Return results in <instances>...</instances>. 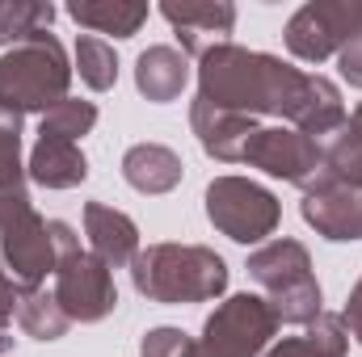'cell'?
<instances>
[{
    "instance_id": "6da1fadb",
    "label": "cell",
    "mask_w": 362,
    "mask_h": 357,
    "mask_svg": "<svg viewBox=\"0 0 362 357\" xmlns=\"http://www.w3.org/2000/svg\"><path fill=\"white\" fill-rule=\"evenodd\" d=\"M228 282V269L206 248H152L135 261V286L160 303L211 298Z\"/></svg>"
},
{
    "instance_id": "7a4b0ae2",
    "label": "cell",
    "mask_w": 362,
    "mask_h": 357,
    "mask_svg": "<svg viewBox=\"0 0 362 357\" xmlns=\"http://www.w3.org/2000/svg\"><path fill=\"white\" fill-rule=\"evenodd\" d=\"M68 85V63L55 38H47L42 30L34 38H25L13 55L0 59V105L4 109H38V105H59L55 97H64Z\"/></svg>"
},
{
    "instance_id": "3957f363",
    "label": "cell",
    "mask_w": 362,
    "mask_h": 357,
    "mask_svg": "<svg viewBox=\"0 0 362 357\" xmlns=\"http://www.w3.org/2000/svg\"><path fill=\"white\" fill-rule=\"evenodd\" d=\"M253 277L262 282V286H270L274 298H278V307H274V315H282V320H291V324H303V320H312L316 311H320V286L312 282V273H308V253L299 248V244H291V240H278L270 248H262L253 261Z\"/></svg>"
},
{
    "instance_id": "277c9868",
    "label": "cell",
    "mask_w": 362,
    "mask_h": 357,
    "mask_svg": "<svg viewBox=\"0 0 362 357\" xmlns=\"http://www.w3.org/2000/svg\"><path fill=\"white\" fill-rule=\"evenodd\" d=\"M51 240L64 248V265H59V307H64V315L68 320H101L118 303L105 261L85 257L64 223H51Z\"/></svg>"
},
{
    "instance_id": "5b68a950",
    "label": "cell",
    "mask_w": 362,
    "mask_h": 357,
    "mask_svg": "<svg viewBox=\"0 0 362 357\" xmlns=\"http://www.w3.org/2000/svg\"><path fill=\"white\" fill-rule=\"evenodd\" d=\"M274 320L278 315L262 298L240 294V298H232L223 311H215L206 320V345H202V353L206 357H257L262 345L270 341Z\"/></svg>"
},
{
    "instance_id": "8992f818",
    "label": "cell",
    "mask_w": 362,
    "mask_h": 357,
    "mask_svg": "<svg viewBox=\"0 0 362 357\" xmlns=\"http://www.w3.org/2000/svg\"><path fill=\"white\" fill-rule=\"evenodd\" d=\"M206 210L240 244L262 240L274 227V219H278V206H274L270 193L257 189V185H249V181H236V177H223L206 189Z\"/></svg>"
},
{
    "instance_id": "52a82bcc",
    "label": "cell",
    "mask_w": 362,
    "mask_h": 357,
    "mask_svg": "<svg viewBox=\"0 0 362 357\" xmlns=\"http://www.w3.org/2000/svg\"><path fill=\"white\" fill-rule=\"evenodd\" d=\"M240 160L262 164L274 177L308 181V169H316L320 152L303 135H295V131H253V139L245 143V156Z\"/></svg>"
},
{
    "instance_id": "ba28073f",
    "label": "cell",
    "mask_w": 362,
    "mask_h": 357,
    "mask_svg": "<svg viewBox=\"0 0 362 357\" xmlns=\"http://www.w3.org/2000/svg\"><path fill=\"white\" fill-rule=\"evenodd\" d=\"M308 223H316L329 240H358L362 236V198L346 189H316L303 202Z\"/></svg>"
},
{
    "instance_id": "9c48e42d",
    "label": "cell",
    "mask_w": 362,
    "mask_h": 357,
    "mask_svg": "<svg viewBox=\"0 0 362 357\" xmlns=\"http://www.w3.org/2000/svg\"><path fill=\"white\" fill-rule=\"evenodd\" d=\"M30 169H34V181L64 189V185H76V181H85V156L72 147V139L42 135V139H38V152H34V164H30Z\"/></svg>"
},
{
    "instance_id": "30bf717a",
    "label": "cell",
    "mask_w": 362,
    "mask_h": 357,
    "mask_svg": "<svg viewBox=\"0 0 362 357\" xmlns=\"http://www.w3.org/2000/svg\"><path fill=\"white\" fill-rule=\"evenodd\" d=\"M85 223H89L97 261L122 265V261L135 253V227H131V219H122V214H114V210H105V206H89V210H85Z\"/></svg>"
},
{
    "instance_id": "8fae6325",
    "label": "cell",
    "mask_w": 362,
    "mask_h": 357,
    "mask_svg": "<svg viewBox=\"0 0 362 357\" xmlns=\"http://www.w3.org/2000/svg\"><path fill=\"white\" fill-rule=\"evenodd\" d=\"M122 169H127V181L144 193H165L181 177V160L165 147H135Z\"/></svg>"
},
{
    "instance_id": "7c38bea8",
    "label": "cell",
    "mask_w": 362,
    "mask_h": 357,
    "mask_svg": "<svg viewBox=\"0 0 362 357\" xmlns=\"http://www.w3.org/2000/svg\"><path fill=\"white\" fill-rule=\"evenodd\" d=\"M185 85V59L169 47H156L148 55H139V89L152 101H173Z\"/></svg>"
},
{
    "instance_id": "4fadbf2b",
    "label": "cell",
    "mask_w": 362,
    "mask_h": 357,
    "mask_svg": "<svg viewBox=\"0 0 362 357\" xmlns=\"http://www.w3.org/2000/svg\"><path fill=\"white\" fill-rule=\"evenodd\" d=\"M72 17L81 21V25H93V30H105V34H118V38H131L135 30H139V21L148 17V8L144 4H72Z\"/></svg>"
},
{
    "instance_id": "5bb4252c",
    "label": "cell",
    "mask_w": 362,
    "mask_h": 357,
    "mask_svg": "<svg viewBox=\"0 0 362 357\" xmlns=\"http://www.w3.org/2000/svg\"><path fill=\"white\" fill-rule=\"evenodd\" d=\"M165 17L181 25V34H185V42L194 47V34L198 30H206V34H228L232 30V8L228 4H165Z\"/></svg>"
},
{
    "instance_id": "9a60e30c",
    "label": "cell",
    "mask_w": 362,
    "mask_h": 357,
    "mask_svg": "<svg viewBox=\"0 0 362 357\" xmlns=\"http://www.w3.org/2000/svg\"><path fill=\"white\" fill-rule=\"evenodd\" d=\"M21 328L42 337V341H55L64 328H68V315L59 307V298H42V294H30L21 303Z\"/></svg>"
},
{
    "instance_id": "2e32d148",
    "label": "cell",
    "mask_w": 362,
    "mask_h": 357,
    "mask_svg": "<svg viewBox=\"0 0 362 357\" xmlns=\"http://www.w3.org/2000/svg\"><path fill=\"white\" fill-rule=\"evenodd\" d=\"M329 164H333V173H337V177H346L350 185H362V109L354 114L350 131L333 143Z\"/></svg>"
},
{
    "instance_id": "e0dca14e",
    "label": "cell",
    "mask_w": 362,
    "mask_h": 357,
    "mask_svg": "<svg viewBox=\"0 0 362 357\" xmlns=\"http://www.w3.org/2000/svg\"><path fill=\"white\" fill-rule=\"evenodd\" d=\"M274 357H341V332H337V320H325L320 332H312V337L286 341L282 349H274Z\"/></svg>"
},
{
    "instance_id": "ac0fdd59",
    "label": "cell",
    "mask_w": 362,
    "mask_h": 357,
    "mask_svg": "<svg viewBox=\"0 0 362 357\" xmlns=\"http://www.w3.org/2000/svg\"><path fill=\"white\" fill-rule=\"evenodd\" d=\"M93 118H97V109H93V105H81V101H59V105L47 114V122H42V135L76 139V135H85V131L93 126Z\"/></svg>"
},
{
    "instance_id": "d6986e66",
    "label": "cell",
    "mask_w": 362,
    "mask_h": 357,
    "mask_svg": "<svg viewBox=\"0 0 362 357\" xmlns=\"http://www.w3.org/2000/svg\"><path fill=\"white\" fill-rule=\"evenodd\" d=\"M81 76L89 80L93 89H110L114 76H118V63H114V51L97 38H81Z\"/></svg>"
},
{
    "instance_id": "ffe728a7",
    "label": "cell",
    "mask_w": 362,
    "mask_h": 357,
    "mask_svg": "<svg viewBox=\"0 0 362 357\" xmlns=\"http://www.w3.org/2000/svg\"><path fill=\"white\" fill-rule=\"evenodd\" d=\"M38 21H51V4H0V42L8 38H34Z\"/></svg>"
},
{
    "instance_id": "44dd1931",
    "label": "cell",
    "mask_w": 362,
    "mask_h": 357,
    "mask_svg": "<svg viewBox=\"0 0 362 357\" xmlns=\"http://www.w3.org/2000/svg\"><path fill=\"white\" fill-rule=\"evenodd\" d=\"M0 193H21V173H17V114L8 118L0 109Z\"/></svg>"
},
{
    "instance_id": "7402d4cb",
    "label": "cell",
    "mask_w": 362,
    "mask_h": 357,
    "mask_svg": "<svg viewBox=\"0 0 362 357\" xmlns=\"http://www.w3.org/2000/svg\"><path fill=\"white\" fill-rule=\"evenodd\" d=\"M144 357H206L198 345H189L181 332L173 328H160V332H152L148 341H144Z\"/></svg>"
},
{
    "instance_id": "603a6c76",
    "label": "cell",
    "mask_w": 362,
    "mask_h": 357,
    "mask_svg": "<svg viewBox=\"0 0 362 357\" xmlns=\"http://www.w3.org/2000/svg\"><path fill=\"white\" fill-rule=\"evenodd\" d=\"M341 63H346V76L354 85H362V34H350V47H346Z\"/></svg>"
},
{
    "instance_id": "cb8c5ba5",
    "label": "cell",
    "mask_w": 362,
    "mask_h": 357,
    "mask_svg": "<svg viewBox=\"0 0 362 357\" xmlns=\"http://www.w3.org/2000/svg\"><path fill=\"white\" fill-rule=\"evenodd\" d=\"M346 320H350L354 337L362 341V282H358V290H354V298H350V307H346Z\"/></svg>"
}]
</instances>
